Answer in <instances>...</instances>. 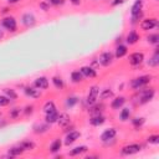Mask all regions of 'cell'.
Returning <instances> with one entry per match:
<instances>
[{
	"label": "cell",
	"mask_w": 159,
	"mask_h": 159,
	"mask_svg": "<svg viewBox=\"0 0 159 159\" xmlns=\"http://www.w3.org/2000/svg\"><path fill=\"white\" fill-rule=\"evenodd\" d=\"M98 94H99V87L98 86H92L88 91V94L86 97V102L87 104L92 106L94 103H97V99H98Z\"/></svg>",
	"instance_id": "obj_5"
},
{
	"label": "cell",
	"mask_w": 159,
	"mask_h": 159,
	"mask_svg": "<svg viewBox=\"0 0 159 159\" xmlns=\"http://www.w3.org/2000/svg\"><path fill=\"white\" fill-rule=\"evenodd\" d=\"M61 147H62V140H61L60 138H57V139H55V140L51 143V145H50V152H51V153H57V152H60Z\"/></svg>",
	"instance_id": "obj_27"
},
{
	"label": "cell",
	"mask_w": 159,
	"mask_h": 159,
	"mask_svg": "<svg viewBox=\"0 0 159 159\" xmlns=\"http://www.w3.org/2000/svg\"><path fill=\"white\" fill-rule=\"evenodd\" d=\"M48 1H50V0H48Z\"/></svg>",
	"instance_id": "obj_48"
},
{
	"label": "cell",
	"mask_w": 159,
	"mask_h": 159,
	"mask_svg": "<svg viewBox=\"0 0 159 159\" xmlns=\"http://www.w3.org/2000/svg\"><path fill=\"white\" fill-rule=\"evenodd\" d=\"M51 81H52L53 86H55L57 89H62V88L65 87V82H63V80H62L60 76H53Z\"/></svg>",
	"instance_id": "obj_29"
},
{
	"label": "cell",
	"mask_w": 159,
	"mask_h": 159,
	"mask_svg": "<svg viewBox=\"0 0 159 159\" xmlns=\"http://www.w3.org/2000/svg\"><path fill=\"white\" fill-rule=\"evenodd\" d=\"M147 142H148L149 144H154V145H157V144H159V135H158V134L149 135V137L147 138Z\"/></svg>",
	"instance_id": "obj_38"
},
{
	"label": "cell",
	"mask_w": 159,
	"mask_h": 159,
	"mask_svg": "<svg viewBox=\"0 0 159 159\" xmlns=\"http://www.w3.org/2000/svg\"><path fill=\"white\" fill-rule=\"evenodd\" d=\"M142 150V145L138 144V143H132V144H127L122 148L120 153L122 155H133V154H137Z\"/></svg>",
	"instance_id": "obj_4"
},
{
	"label": "cell",
	"mask_w": 159,
	"mask_h": 159,
	"mask_svg": "<svg viewBox=\"0 0 159 159\" xmlns=\"http://www.w3.org/2000/svg\"><path fill=\"white\" fill-rule=\"evenodd\" d=\"M1 26L10 31V32H15L17 30V22H16V19L14 16H5L2 20H1Z\"/></svg>",
	"instance_id": "obj_3"
},
{
	"label": "cell",
	"mask_w": 159,
	"mask_h": 159,
	"mask_svg": "<svg viewBox=\"0 0 159 159\" xmlns=\"http://www.w3.org/2000/svg\"><path fill=\"white\" fill-rule=\"evenodd\" d=\"M10 98H7L5 94L4 96H1L0 94V107H6V106H9L10 104Z\"/></svg>",
	"instance_id": "obj_39"
},
{
	"label": "cell",
	"mask_w": 159,
	"mask_h": 159,
	"mask_svg": "<svg viewBox=\"0 0 159 159\" xmlns=\"http://www.w3.org/2000/svg\"><path fill=\"white\" fill-rule=\"evenodd\" d=\"M128 61L132 66H139L144 61V53L143 52H133L129 55Z\"/></svg>",
	"instance_id": "obj_8"
},
{
	"label": "cell",
	"mask_w": 159,
	"mask_h": 159,
	"mask_svg": "<svg viewBox=\"0 0 159 159\" xmlns=\"http://www.w3.org/2000/svg\"><path fill=\"white\" fill-rule=\"evenodd\" d=\"M70 122H71V119H70V116L67 113H60L58 119H57V123L60 124V127L65 128V127H67L70 124Z\"/></svg>",
	"instance_id": "obj_21"
},
{
	"label": "cell",
	"mask_w": 159,
	"mask_h": 159,
	"mask_svg": "<svg viewBox=\"0 0 159 159\" xmlns=\"http://www.w3.org/2000/svg\"><path fill=\"white\" fill-rule=\"evenodd\" d=\"M104 122H106V117L102 116V113H101V114H94V116H92V117L89 118V123H91L92 125H94V127H99V125H102Z\"/></svg>",
	"instance_id": "obj_19"
},
{
	"label": "cell",
	"mask_w": 159,
	"mask_h": 159,
	"mask_svg": "<svg viewBox=\"0 0 159 159\" xmlns=\"http://www.w3.org/2000/svg\"><path fill=\"white\" fill-rule=\"evenodd\" d=\"M155 96V89L154 88H145V89H142L140 91V94H139V99H138V103L139 104H145L148 102H150Z\"/></svg>",
	"instance_id": "obj_2"
},
{
	"label": "cell",
	"mask_w": 159,
	"mask_h": 159,
	"mask_svg": "<svg viewBox=\"0 0 159 159\" xmlns=\"http://www.w3.org/2000/svg\"><path fill=\"white\" fill-rule=\"evenodd\" d=\"M71 81L73 83H80L83 81V75L81 73V71H72L71 72Z\"/></svg>",
	"instance_id": "obj_28"
},
{
	"label": "cell",
	"mask_w": 159,
	"mask_h": 159,
	"mask_svg": "<svg viewBox=\"0 0 159 159\" xmlns=\"http://www.w3.org/2000/svg\"><path fill=\"white\" fill-rule=\"evenodd\" d=\"M113 96H114V93H113V91H112L111 88H104V89H102V91L99 92V94H98V97H99L101 101L109 99V98H112Z\"/></svg>",
	"instance_id": "obj_23"
},
{
	"label": "cell",
	"mask_w": 159,
	"mask_h": 159,
	"mask_svg": "<svg viewBox=\"0 0 159 159\" xmlns=\"http://www.w3.org/2000/svg\"><path fill=\"white\" fill-rule=\"evenodd\" d=\"M48 130V123H43V124H36L34 127V132L35 133H45Z\"/></svg>",
	"instance_id": "obj_32"
},
{
	"label": "cell",
	"mask_w": 159,
	"mask_h": 159,
	"mask_svg": "<svg viewBox=\"0 0 159 159\" xmlns=\"http://www.w3.org/2000/svg\"><path fill=\"white\" fill-rule=\"evenodd\" d=\"M147 41L152 45H158L159 43V35L158 34H150L148 37H147Z\"/></svg>",
	"instance_id": "obj_35"
},
{
	"label": "cell",
	"mask_w": 159,
	"mask_h": 159,
	"mask_svg": "<svg viewBox=\"0 0 159 159\" xmlns=\"http://www.w3.org/2000/svg\"><path fill=\"white\" fill-rule=\"evenodd\" d=\"M51 5H62V4H65V0H50L48 1Z\"/></svg>",
	"instance_id": "obj_42"
},
{
	"label": "cell",
	"mask_w": 159,
	"mask_h": 159,
	"mask_svg": "<svg viewBox=\"0 0 159 159\" xmlns=\"http://www.w3.org/2000/svg\"><path fill=\"white\" fill-rule=\"evenodd\" d=\"M46 117H45V122L48 123V124H53V123H57V119H58V111H52V112H48V113H45Z\"/></svg>",
	"instance_id": "obj_18"
},
{
	"label": "cell",
	"mask_w": 159,
	"mask_h": 159,
	"mask_svg": "<svg viewBox=\"0 0 159 159\" xmlns=\"http://www.w3.org/2000/svg\"><path fill=\"white\" fill-rule=\"evenodd\" d=\"M24 93H25L27 97H30V98H40V97H41L40 89L36 88L35 86H34V87H30V86L25 87V88H24Z\"/></svg>",
	"instance_id": "obj_13"
},
{
	"label": "cell",
	"mask_w": 159,
	"mask_h": 159,
	"mask_svg": "<svg viewBox=\"0 0 159 159\" xmlns=\"http://www.w3.org/2000/svg\"><path fill=\"white\" fill-rule=\"evenodd\" d=\"M42 109H43V112H45V113H48V112L56 111L57 108H56V106H55V103H53L52 101H47V102H46V103L43 104Z\"/></svg>",
	"instance_id": "obj_33"
},
{
	"label": "cell",
	"mask_w": 159,
	"mask_h": 159,
	"mask_svg": "<svg viewBox=\"0 0 159 159\" xmlns=\"http://www.w3.org/2000/svg\"><path fill=\"white\" fill-rule=\"evenodd\" d=\"M116 135H117L116 128H107V129H104V130L102 132V134H101L99 138H101V140H102L103 143H107V142L114 139Z\"/></svg>",
	"instance_id": "obj_9"
},
{
	"label": "cell",
	"mask_w": 159,
	"mask_h": 159,
	"mask_svg": "<svg viewBox=\"0 0 159 159\" xmlns=\"http://www.w3.org/2000/svg\"><path fill=\"white\" fill-rule=\"evenodd\" d=\"M19 145L24 149V152H26V150H32V149L35 148V143L31 142V140H24V142H21Z\"/></svg>",
	"instance_id": "obj_30"
},
{
	"label": "cell",
	"mask_w": 159,
	"mask_h": 159,
	"mask_svg": "<svg viewBox=\"0 0 159 159\" xmlns=\"http://www.w3.org/2000/svg\"><path fill=\"white\" fill-rule=\"evenodd\" d=\"M143 4H144V0H135L130 7V16L143 12Z\"/></svg>",
	"instance_id": "obj_14"
},
{
	"label": "cell",
	"mask_w": 159,
	"mask_h": 159,
	"mask_svg": "<svg viewBox=\"0 0 159 159\" xmlns=\"http://www.w3.org/2000/svg\"><path fill=\"white\" fill-rule=\"evenodd\" d=\"M127 52H128V48H127L125 45H117L116 52H114V57L116 58H122V57H124L127 55Z\"/></svg>",
	"instance_id": "obj_20"
},
{
	"label": "cell",
	"mask_w": 159,
	"mask_h": 159,
	"mask_svg": "<svg viewBox=\"0 0 159 159\" xmlns=\"http://www.w3.org/2000/svg\"><path fill=\"white\" fill-rule=\"evenodd\" d=\"M80 71H81V73L83 75V77H87V78H93V77L97 76L96 70H94L93 67H91V66H82V67L80 68Z\"/></svg>",
	"instance_id": "obj_16"
},
{
	"label": "cell",
	"mask_w": 159,
	"mask_h": 159,
	"mask_svg": "<svg viewBox=\"0 0 159 159\" xmlns=\"http://www.w3.org/2000/svg\"><path fill=\"white\" fill-rule=\"evenodd\" d=\"M87 150H88V147L87 145H80V147H75L73 149H71L68 154L71 157H76V155H81V154L86 153Z\"/></svg>",
	"instance_id": "obj_22"
},
{
	"label": "cell",
	"mask_w": 159,
	"mask_h": 159,
	"mask_svg": "<svg viewBox=\"0 0 159 159\" xmlns=\"http://www.w3.org/2000/svg\"><path fill=\"white\" fill-rule=\"evenodd\" d=\"M73 5H80V2H81V0H70Z\"/></svg>",
	"instance_id": "obj_45"
},
{
	"label": "cell",
	"mask_w": 159,
	"mask_h": 159,
	"mask_svg": "<svg viewBox=\"0 0 159 159\" xmlns=\"http://www.w3.org/2000/svg\"><path fill=\"white\" fill-rule=\"evenodd\" d=\"M93 106V108L91 109V113L94 116V114H101L102 113V111H103V108H104V106L103 104H92Z\"/></svg>",
	"instance_id": "obj_37"
},
{
	"label": "cell",
	"mask_w": 159,
	"mask_h": 159,
	"mask_svg": "<svg viewBox=\"0 0 159 159\" xmlns=\"http://www.w3.org/2000/svg\"><path fill=\"white\" fill-rule=\"evenodd\" d=\"M40 7H41L43 11H48V10H50V2H47V1H41V2H40Z\"/></svg>",
	"instance_id": "obj_41"
},
{
	"label": "cell",
	"mask_w": 159,
	"mask_h": 159,
	"mask_svg": "<svg viewBox=\"0 0 159 159\" xmlns=\"http://www.w3.org/2000/svg\"><path fill=\"white\" fill-rule=\"evenodd\" d=\"M113 58H114L113 53L109 52V51H106V52L101 53V56H99V58H98V63H99L101 66H103V67H108V66L112 65Z\"/></svg>",
	"instance_id": "obj_6"
},
{
	"label": "cell",
	"mask_w": 159,
	"mask_h": 159,
	"mask_svg": "<svg viewBox=\"0 0 159 159\" xmlns=\"http://www.w3.org/2000/svg\"><path fill=\"white\" fill-rule=\"evenodd\" d=\"M34 112V106H27L25 108V114H31Z\"/></svg>",
	"instance_id": "obj_43"
},
{
	"label": "cell",
	"mask_w": 159,
	"mask_h": 159,
	"mask_svg": "<svg viewBox=\"0 0 159 159\" xmlns=\"http://www.w3.org/2000/svg\"><path fill=\"white\" fill-rule=\"evenodd\" d=\"M150 81H152V76H149V75L139 76V77H135V78L132 80V82H130V87H132L133 89L138 91V89L145 87L148 83H150Z\"/></svg>",
	"instance_id": "obj_1"
},
{
	"label": "cell",
	"mask_w": 159,
	"mask_h": 159,
	"mask_svg": "<svg viewBox=\"0 0 159 159\" xmlns=\"http://www.w3.org/2000/svg\"><path fill=\"white\" fill-rule=\"evenodd\" d=\"M139 39H140V36L138 35V32H137L135 30H132V31H129V32L127 34V36H125V42H127L128 45H135V43L139 41Z\"/></svg>",
	"instance_id": "obj_15"
},
{
	"label": "cell",
	"mask_w": 159,
	"mask_h": 159,
	"mask_svg": "<svg viewBox=\"0 0 159 159\" xmlns=\"http://www.w3.org/2000/svg\"><path fill=\"white\" fill-rule=\"evenodd\" d=\"M21 0H7L9 4H16V2H20Z\"/></svg>",
	"instance_id": "obj_46"
},
{
	"label": "cell",
	"mask_w": 159,
	"mask_h": 159,
	"mask_svg": "<svg viewBox=\"0 0 159 159\" xmlns=\"http://www.w3.org/2000/svg\"><path fill=\"white\" fill-rule=\"evenodd\" d=\"M80 137H81V133H80L78 130H71V132L67 133L66 137H65V144H66V145H70V144L75 143L77 139H80Z\"/></svg>",
	"instance_id": "obj_12"
},
{
	"label": "cell",
	"mask_w": 159,
	"mask_h": 159,
	"mask_svg": "<svg viewBox=\"0 0 159 159\" xmlns=\"http://www.w3.org/2000/svg\"><path fill=\"white\" fill-rule=\"evenodd\" d=\"M4 94H5L7 98H10L11 101L17 99V93H16L15 89H12V88H4Z\"/></svg>",
	"instance_id": "obj_31"
},
{
	"label": "cell",
	"mask_w": 159,
	"mask_h": 159,
	"mask_svg": "<svg viewBox=\"0 0 159 159\" xmlns=\"http://www.w3.org/2000/svg\"><path fill=\"white\" fill-rule=\"evenodd\" d=\"M2 37H4V31H2L1 29H0V40H1Z\"/></svg>",
	"instance_id": "obj_47"
},
{
	"label": "cell",
	"mask_w": 159,
	"mask_h": 159,
	"mask_svg": "<svg viewBox=\"0 0 159 159\" xmlns=\"http://www.w3.org/2000/svg\"><path fill=\"white\" fill-rule=\"evenodd\" d=\"M48 84H50L48 78L45 77V76H40V77H37L34 81V86L36 88H39V89H47L48 88Z\"/></svg>",
	"instance_id": "obj_11"
},
{
	"label": "cell",
	"mask_w": 159,
	"mask_h": 159,
	"mask_svg": "<svg viewBox=\"0 0 159 159\" xmlns=\"http://www.w3.org/2000/svg\"><path fill=\"white\" fill-rule=\"evenodd\" d=\"M77 103H78V97H76V96H70V97H67V99H66V107L72 108V107H75Z\"/></svg>",
	"instance_id": "obj_34"
},
{
	"label": "cell",
	"mask_w": 159,
	"mask_h": 159,
	"mask_svg": "<svg viewBox=\"0 0 159 159\" xmlns=\"http://www.w3.org/2000/svg\"><path fill=\"white\" fill-rule=\"evenodd\" d=\"M35 22H36V17L31 12H26V14H24L21 16V24L25 27H31V26L35 25Z\"/></svg>",
	"instance_id": "obj_10"
},
{
	"label": "cell",
	"mask_w": 159,
	"mask_h": 159,
	"mask_svg": "<svg viewBox=\"0 0 159 159\" xmlns=\"http://www.w3.org/2000/svg\"><path fill=\"white\" fill-rule=\"evenodd\" d=\"M22 153H24V149H22L20 145H17V147H12V148H10V149L7 150V155H9L10 158L19 157V155H21Z\"/></svg>",
	"instance_id": "obj_24"
},
{
	"label": "cell",
	"mask_w": 159,
	"mask_h": 159,
	"mask_svg": "<svg viewBox=\"0 0 159 159\" xmlns=\"http://www.w3.org/2000/svg\"><path fill=\"white\" fill-rule=\"evenodd\" d=\"M140 29L144 30V31H148V30H153L154 27L158 26V19L155 17H149V19H144L142 20V22L139 24Z\"/></svg>",
	"instance_id": "obj_7"
},
{
	"label": "cell",
	"mask_w": 159,
	"mask_h": 159,
	"mask_svg": "<svg viewBox=\"0 0 159 159\" xmlns=\"http://www.w3.org/2000/svg\"><path fill=\"white\" fill-rule=\"evenodd\" d=\"M144 122H145V118H143V117H135V118L132 119V124H133L135 128L142 127V125L144 124Z\"/></svg>",
	"instance_id": "obj_36"
},
{
	"label": "cell",
	"mask_w": 159,
	"mask_h": 159,
	"mask_svg": "<svg viewBox=\"0 0 159 159\" xmlns=\"http://www.w3.org/2000/svg\"><path fill=\"white\" fill-rule=\"evenodd\" d=\"M20 112H21V109H20V108H12V109H10L9 116H10V118L15 119V118H17V117H19Z\"/></svg>",
	"instance_id": "obj_40"
},
{
	"label": "cell",
	"mask_w": 159,
	"mask_h": 159,
	"mask_svg": "<svg viewBox=\"0 0 159 159\" xmlns=\"http://www.w3.org/2000/svg\"><path fill=\"white\" fill-rule=\"evenodd\" d=\"M158 65H159V52H158V48H155L154 55L148 60V66H150V67H157Z\"/></svg>",
	"instance_id": "obj_25"
},
{
	"label": "cell",
	"mask_w": 159,
	"mask_h": 159,
	"mask_svg": "<svg viewBox=\"0 0 159 159\" xmlns=\"http://www.w3.org/2000/svg\"><path fill=\"white\" fill-rule=\"evenodd\" d=\"M130 114H132L130 109L128 107H124V108H122V111L119 113V119L122 122H127L128 119H130Z\"/></svg>",
	"instance_id": "obj_26"
},
{
	"label": "cell",
	"mask_w": 159,
	"mask_h": 159,
	"mask_svg": "<svg viewBox=\"0 0 159 159\" xmlns=\"http://www.w3.org/2000/svg\"><path fill=\"white\" fill-rule=\"evenodd\" d=\"M124 2V0H114L113 2H112V5L113 6H117V5H120V4H123Z\"/></svg>",
	"instance_id": "obj_44"
},
{
	"label": "cell",
	"mask_w": 159,
	"mask_h": 159,
	"mask_svg": "<svg viewBox=\"0 0 159 159\" xmlns=\"http://www.w3.org/2000/svg\"><path fill=\"white\" fill-rule=\"evenodd\" d=\"M125 101H127V99H125V97H123V96L116 97V98L111 102V108L114 109V111H117V109H119V108H122V107L124 106Z\"/></svg>",
	"instance_id": "obj_17"
}]
</instances>
